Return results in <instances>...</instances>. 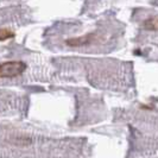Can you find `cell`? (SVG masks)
Wrapping results in <instances>:
<instances>
[{"instance_id":"1","label":"cell","mask_w":158,"mask_h":158,"mask_svg":"<svg viewBox=\"0 0 158 158\" xmlns=\"http://www.w3.org/2000/svg\"><path fill=\"white\" fill-rule=\"evenodd\" d=\"M26 69L23 61H7L0 63V79H12L22 75Z\"/></svg>"},{"instance_id":"2","label":"cell","mask_w":158,"mask_h":158,"mask_svg":"<svg viewBox=\"0 0 158 158\" xmlns=\"http://www.w3.org/2000/svg\"><path fill=\"white\" fill-rule=\"evenodd\" d=\"M96 40V35L95 33H88L82 37H75V38H70L67 40L65 43L70 47H85V45H89L92 43H94Z\"/></svg>"},{"instance_id":"3","label":"cell","mask_w":158,"mask_h":158,"mask_svg":"<svg viewBox=\"0 0 158 158\" xmlns=\"http://www.w3.org/2000/svg\"><path fill=\"white\" fill-rule=\"evenodd\" d=\"M144 29L149 31H158V16H152L144 20L143 23Z\"/></svg>"},{"instance_id":"4","label":"cell","mask_w":158,"mask_h":158,"mask_svg":"<svg viewBox=\"0 0 158 158\" xmlns=\"http://www.w3.org/2000/svg\"><path fill=\"white\" fill-rule=\"evenodd\" d=\"M15 37V32L11 31L10 29H0V42L11 40Z\"/></svg>"}]
</instances>
